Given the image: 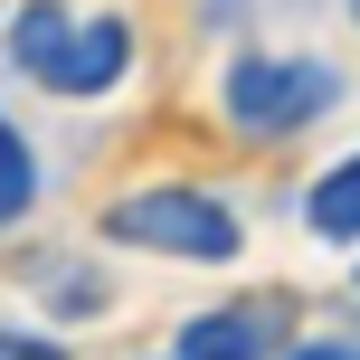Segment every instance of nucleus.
<instances>
[{"instance_id":"nucleus-8","label":"nucleus","mask_w":360,"mask_h":360,"mask_svg":"<svg viewBox=\"0 0 360 360\" xmlns=\"http://www.w3.org/2000/svg\"><path fill=\"white\" fill-rule=\"evenodd\" d=\"M0 360H76V351L57 342V332H38V323H10V313H0Z\"/></svg>"},{"instance_id":"nucleus-4","label":"nucleus","mask_w":360,"mask_h":360,"mask_svg":"<svg viewBox=\"0 0 360 360\" xmlns=\"http://www.w3.org/2000/svg\"><path fill=\"white\" fill-rule=\"evenodd\" d=\"M180 360H285L294 351V304H275V294H228V304L190 313V323L171 332Z\"/></svg>"},{"instance_id":"nucleus-5","label":"nucleus","mask_w":360,"mask_h":360,"mask_svg":"<svg viewBox=\"0 0 360 360\" xmlns=\"http://www.w3.org/2000/svg\"><path fill=\"white\" fill-rule=\"evenodd\" d=\"M19 275L38 285V313H57V323H95V313L114 304V294H105V275H95L86 256H57V247L19 256Z\"/></svg>"},{"instance_id":"nucleus-7","label":"nucleus","mask_w":360,"mask_h":360,"mask_svg":"<svg viewBox=\"0 0 360 360\" xmlns=\"http://www.w3.org/2000/svg\"><path fill=\"white\" fill-rule=\"evenodd\" d=\"M38 190H48V171H38V143L0 114V228H19V218L38 209Z\"/></svg>"},{"instance_id":"nucleus-10","label":"nucleus","mask_w":360,"mask_h":360,"mask_svg":"<svg viewBox=\"0 0 360 360\" xmlns=\"http://www.w3.org/2000/svg\"><path fill=\"white\" fill-rule=\"evenodd\" d=\"M342 10H351V19H360V0H342Z\"/></svg>"},{"instance_id":"nucleus-2","label":"nucleus","mask_w":360,"mask_h":360,"mask_svg":"<svg viewBox=\"0 0 360 360\" xmlns=\"http://www.w3.org/2000/svg\"><path fill=\"white\" fill-rule=\"evenodd\" d=\"M95 237L133 247V256H162V266H237L247 256V218L218 190H199V180H152V190L105 199Z\"/></svg>"},{"instance_id":"nucleus-6","label":"nucleus","mask_w":360,"mask_h":360,"mask_svg":"<svg viewBox=\"0 0 360 360\" xmlns=\"http://www.w3.org/2000/svg\"><path fill=\"white\" fill-rule=\"evenodd\" d=\"M304 228L323 237V247H360V152L332 162V171L304 190Z\"/></svg>"},{"instance_id":"nucleus-9","label":"nucleus","mask_w":360,"mask_h":360,"mask_svg":"<svg viewBox=\"0 0 360 360\" xmlns=\"http://www.w3.org/2000/svg\"><path fill=\"white\" fill-rule=\"evenodd\" d=\"M285 360H360V342H294Z\"/></svg>"},{"instance_id":"nucleus-3","label":"nucleus","mask_w":360,"mask_h":360,"mask_svg":"<svg viewBox=\"0 0 360 360\" xmlns=\"http://www.w3.org/2000/svg\"><path fill=\"white\" fill-rule=\"evenodd\" d=\"M342 67L332 57H294V48H237L218 76V114L237 143H304L323 114H342Z\"/></svg>"},{"instance_id":"nucleus-1","label":"nucleus","mask_w":360,"mask_h":360,"mask_svg":"<svg viewBox=\"0 0 360 360\" xmlns=\"http://www.w3.org/2000/svg\"><path fill=\"white\" fill-rule=\"evenodd\" d=\"M0 38H10V67L29 86L67 95V105L114 95L133 76V57H143V29L124 10H76V0H19Z\"/></svg>"},{"instance_id":"nucleus-11","label":"nucleus","mask_w":360,"mask_h":360,"mask_svg":"<svg viewBox=\"0 0 360 360\" xmlns=\"http://www.w3.org/2000/svg\"><path fill=\"white\" fill-rule=\"evenodd\" d=\"M171 360H180V351H171Z\"/></svg>"}]
</instances>
